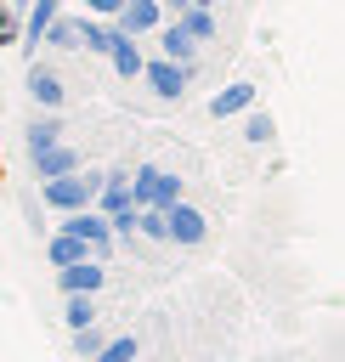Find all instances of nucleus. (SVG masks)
Listing matches in <instances>:
<instances>
[{
	"instance_id": "16",
	"label": "nucleus",
	"mask_w": 345,
	"mask_h": 362,
	"mask_svg": "<svg viewBox=\"0 0 345 362\" xmlns=\"http://www.w3.org/2000/svg\"><path fill=\"white\" fill-rule=\"evenodd\" d=\"M243 136H249V147H266V141L277 136V124H271V113H260V107H249V113H243Z\"/></svg>"
},
{
	"instance_id": "3",
	"label": "nucleus",
	"mask_w": 345,
	"mask_h": 362,
	"mask_svg": "<svg viewBox=\"0 0 345 362\" xmlns=\"http://www.w3.org/2000/svg\"><path fill=\"white\" fill-rule=\"evenodd\" d=\"M187 79H192V68H187V62H175V57H153V62H147V74H141V85H147L158 102H181Z\"/></svg>"
},
{
	"instance_id": "4",
	"label": "nucleus",
	"mask_w": 345,
	"mask_h": 362,
	"mask_svg": "<svg viewBox=\"0 0 345 362\" xmlns=\"http://www.w3.org/2000/svg\"><path fill=\"white\" fill-rule=\"evenodd\" d=\"M170 243L175 249H198V243H209V215L198 209V204H170Z\"/></svg>"
},
{
	"instance_id": "14",
	"label": "nucleus",
	"mask_w": 345,
	"mask_h": 362,
	"mask_svg": "<svg viewBox=\"0 0 345 362\" xmlns=\"http://www.w3.org/2000/svg\"><path fill=\"white\" fill-rule=\"evenodd\" d=\"M175 23H181V28H187L198 45H204V40H215V6H187Z\"/></svg>"
},
{
	"instance_id": "6",
	"label": "nucleus",
	"mask_w": 345,
	"mask_h": 362,
	"mask_svg": "<svg viewBox=\"0 0 345 362\" xmlns=\"http://www.w3.org/2000/svg\"><path fill=\"white\" fill-rule=\"evenodd\" d=\"M45 260L62 272V266H79V260H96V243L90 238H79V232H68V226H57L51 238H45Z\"/></svg>"
},
{
	"instance_id": "5",
	"label": "nucleus",
	"mask_w": 345,
	"mask_h": 362,
	"mask_svg": "<svg viewBox=\"0 0 345 362\" xmlns=\"http://www.w3.org/2000/svg\"><path fill=\"white\" fill-rule=\"evenodd\" d=\"M28 164H34V181H57V175H74V170H85V153H79L74 141H57V147L34 153Z\"/></svg>"
},
{
	"instance_id": "21",
	"label": "nucleus",
	"mask_w": 345,
	"mask_h": 362,
	"mask_svg": "<svg viewBox=\"0 0 345 362\" xmlns=\"http://www.w3.org/2000/svg\"><path fill=\"white\" fill-rule=\"evenodd\" d=\"M79 6H85L90 17H119V11H124V0H79Z\"/></svg>"
},
{
	"instance_id": "23",
	"label": "nucleus",
	"mask_w": 345,
	"mask_h": 362,
	"mask_svg": "<svg viewBox=\"0 0 345 362\" xmlns=\"http://www.w3.org/2000/svg\"><path fill=\"white\" fill-rule=\"evenodd\" d=\"M6 6H11V11H23V17H28V6H34V0H6Z\"/></svg>"
},
{
	"instance_id": "10",
	"label": "nucleus",
	"mask_w": 345,
	"mask_h": 362,
	"mask_svg": "<svg viewBox=\"0 0 345 362\" xmlns=\"http://www.w3.org/2000/svg\"><path fill=\"white\" fill-rule=\"evenodd\" d=\"M102 283H107L102 260H79V266H62V272H57V288H62V294H96Z\"/></svg>"
},
{
	"instance_id": "11",
	"label": "nucleus",
	"mask_w": 345,
	"mask_h": 362,
	"mask_svg": "<svg viewBox=\"0 0 345 362\" xmlns=\"http://www.w3.org/2000/svg\"><path fill=\"white\" fill-rule=\"evenodd\" d=\"M158 57H175V62H187V68L198 74V40H192L181 23H164V28H158Z\"/></svg>"
},
{
	"instance_id": "18",
	"label": "nucleus",
	"mask_w": 345,
	"mask_h": 362,
	"mask_svg": "<svg viewBox=\"0 0 345 362\" xmlns=\"http://www.w3.org/2000/svg\"><path fill=\"white\" fill-rule=\"evenodd\" d=\"M90 362H136V334H113Z\"/></svg>"
},
{
	"instance_id": "7",
	"label": "nucleus",
	"mask_w": 345,
	"mask_h": 362,
	"mask_svg": "<svg viewBox=\"0 0 345 362\" xmlns=\"http://www.w3.org/2000/svg\"><path fill=\"white\" fill-rule=\"evenodd\" d=\"M113 23H119L124 34H136V40H141V34H158V28H164V0H124V11H119Z\"/></svg>"
},
{
	"instance_id": "12",
	"label": "nucleus",
	"mask_w": 345,
	"mask_h": 362,
	"mask_svg": "<svg viewBox=\"0 0 345 362\" xmlns=\"http://www.w3.org/2000/svg\"><path fill=\"white\" fill-rule=\"evenodd\" d=\"M57 17H62V0H34L28 17H23V45H45V34H51Z\"/></svg>"
},
{
	"instance_id": "20",
	"label": "nucleus",
	"mask_w": 345,
	"mask_h": 362,
	"mask_svg": "<svg viewBox=\"0 0 345 362\" xmlns=\"http://www.w3.org/2000/svg\"><path fill=\"white\" fill-rule=\"evenodd\" d=\"M74 345H79V356H96V351L107 345V334H102V328L90 322V328H79V334H74Z\"/></svg>"
},
{
	"instance_id": "8",
	"label": "nucleus",
	"mask_w": 345,
	"mask_h": 362,
	"mask_svg": "<svg viewBox=\"0 0 345 362\" xmlns=\"http://www.w3.org/2000/svg\"><path fill=\"white\" fill-rule=\"evenodd\" d=\"M107 62H113V74H119V79L130 85V79H141V74H147V62H153V57H141V40L119 28V40H113V51H107Z\"/></svg>"
},
{
	"instance_id": "19",
	"label": "nucleus",
	"mask_w": 345,
	"mask_h": 362,
	"mask_svg": "<svg viewBox=\"0 0 345 362\" xmlns=\"http://www.w3.org/2000/svg\"><path fill=\"white\" fill-rule=\"evenodd\" d=\"M74 40H79V23L74 17H57L51 34H45V45H62V51H74Z\"/></svg>"
},
{
	"instance_id": "1",
	"label": "nucleus",
	"mask_w": 345,
	"mask_h": 362,
	"mask_svg": "<svg viewBox=\"0 0 345 362\" xmlns=\"http://www.w3.org/2000/svg\"><path fill=\"white\" fill-rule=\"evenodd\" d=\"M102 187H107L102 170H74V175L40 181V198H45V209H57V215H79V209H96V204H102Z\"/></svg>"
},
{
	"instance_id": "22",
	"label": "nucleus",
	"mask_w": 345,
	"mask_h": 362,
	"mask_svg": "<svg viewBox=\"0 0 345 362\" xmlns=\"http://www.w3.org/2000/svg\"><path fill=\"white\" fill-rule=\"evenodd\" d=\"M187 6H198V0H170V11H175V17H181V11H187Z\"/></svg>"
},
{
	"instance_id": "2",
	"label": "nucleus",
	"mask_w": 345,
	"mask_h": 362,
	"mask_svg": "<svg viewBox=\"0 0 345 362\" xmlns=\"http://www.w3.org/2000/svg\"><path fill=\"white\" fill-rule=\"evenodd\" d=\"M136 204L141 209H170L181 204V175L164 164H136Z\"/></svg>"
},
{
	"instance_id": "17",
	"label": "nucleus",
	"mask_w": 345,
	"mask_h": 362,
	"mask_svg": "<svg viewBox=\"0 0 345 362\" xmlns=\"http://www.w3.org/2000/svg\"><path fill=\"white\" fill-rule=\"evenodd\" d=\"M23 136H28V158H34V153H45V147H57V141H62V130H57V119H34V124H28V130H23Z\"/></svg>"
},
{
	"instance_id": "13",
	"label": "nucleus",
	"mask_w": 345,
	"mask_h": 362,
	"mask_svg": "<svg viewBox=\"0 0 345 362\" xmlns=\"http://www.w3.org/2000/svg\"><path fill=\"white\" fill-rule=\"evenodd\" d=\"M249 107H255V85L249 79L226 85L221 96H209V119H232V113H249Z\"/></svg>"
},
{
	"instance_id": "9",
	"label": "nucleus",
	"mask_w": 345,
	"mask_h": 362,
	"mask_svg": "<svg viewBox=\"0 0 345 362\" xmlns=\"http://www.w3.org/2000/svg\"><path fill=\"white\" fill-rule=\"evenodd\" d=\"M28 96H34L40 107H62V102H68V79H62L51 62H34V68H28Z\"/></svg>"
},
{
	"instance_id": "24",
	"label": "nucleus",
	"mask_w": 345,
	"mask_h": 362,
	"mask_svg": "<svg viewBox=\"0 0 345 362\" xmlns=\"http://www.w3.org/2000/svg\"><path fill=\"white\" fill-rule=\"evenodd\" d=\"M198 6H215V0H198Z\"/></svg>"
},
{
	"instance_id": "15",
	"label": "nucleus",
	"mask_w": 345,
	"mask_h": 362,
	"mask_svg": "<svg viewBox=\"0 0 345 362\" xmlns=\"http://www.w3.org/2000/svg\"><path fill=\"white\" fill-rule=\"evenodd\" d=\"M62 317H68V328L79 334V328H90V322H96L102 311H96V300H90V294H68V305H62Z\"/></svg>"
}]
</instances>
